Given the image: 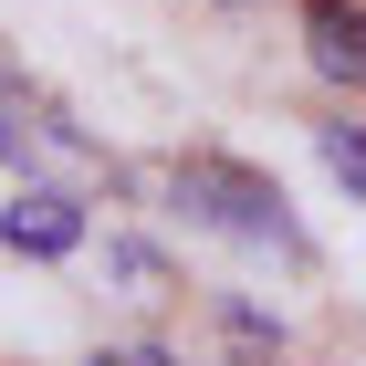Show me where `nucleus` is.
<instances>
[{"instance_id": "obj_1", "label": "nucleus", "mask_w": 366, "mask_h": 366, "mask_svg": "<svg viewBox=\"0 0 366 366\" xmlns=\"http://www.w3.org/2000/svg\"><path fill=\"white\" fill-rule=\"evenodd\" d=\"M168 199L189 209L199 230H220V241H252V252L304 262V230H293L282 189L262 168H241V157H178V168H168Z\"/></svg>"}, {"instance_id": "obj_2", "label": "nucleus", "mask_w": 366, "mask_h": 366, "mask_svg": "<svg viewBox=\"0 0 366 366\" xmlns=\"http://www.w3.org/2000/svg\"><path fill=\"white\" fill-rule=\"evenodd\" d=\"M0 241H11V252H31V262H63L74 241H84V209H74L63 189H21L11 209H0Z\"/></svg>"}, {"instance_id": "obj_3", "label": "nucleus", "mask_w": 366, "mask_h": 366, "mask_svg": "<svg viewBox=\"0 0 366 366\" xmlns=\"http://www.w3.org/2000/svg\"><path fill=\"white\" fill-rule=\"evenodd\" d=\"M304 42H314V74H325V84L366 94V11L356 0H304Z\"/></svg>"}, {"instance_id": "obj_4", "label": "nucleus", "mask_w": 366, "mask_h": 366, "mask_svg": "<svg viewBox=\"0 0 366 366\" xmlns=\"http://www.w3.org/2000/svg\"><path fill=\"white\" fill-rule=\"evenodd\" d=\"M314 147H325L335 189H356V199H366V126H314Z\"/></svg>"}, {"instance_id": "obj_5", "label": "nucleus", "mask_w": 366, "mask_h": 366, "mask_svg": "<svg viewBox=\"0 0 366 366\" xmlns=\"http://www.w3.org/2000/svg\"><path fill=\"white\" fill-rule=\"evenodd\" d=\"M31 157V126H21V94H0V168H21Z\"/></svg>"}, {"instance_id": "obj_6", "label": "nucleus", "mask_w": 366, "mask_h": 366, "mask_svg": "<svg viewBox=\"0 0 366 366\" xmlns=\"http://www.w3.org/2000/svg\"><path fill=\"white\" fill-rule=\"evenodd\" d=\"M94 366H168V356H94Z\"/></svg>"}]
</instances>
